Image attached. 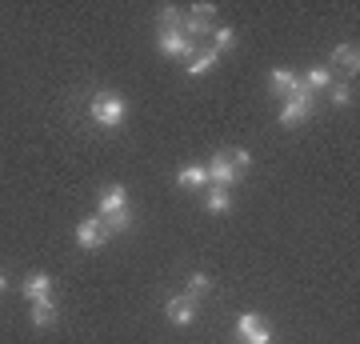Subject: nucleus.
Segmentation results:
<instances>
[{
	"mask_svg": "<svg viewBox=\"0 0 360 344\" xmlns=\"http://www.w3.org/2000/svg\"><path fill=\"white\" fill-rule=\"evenodd\" d=\"M89 116L96 120V128H120L129 116V101L120 92H96L89 101Z\"/></svg>",
	"mask_w": 360,
	"mask_h": 344,
	"instance_id": "f257e3e1",
	"label": "nucleus"
},
{
	"mask_svg": "<svg viewBox=\"0 0 360 344\" xmlns=\"http://www.w3.org/2000/svg\"><path fill=\"white\" fill-rule=\"evenodd\" d=\"M312 108H316V92H309L304 84H300L292 96H284L281 116H276V120H281L284 128H296V125H304V120L312 116Z\"/></svg>",
	"mask_w": 360,
	"mask_h": 344,
	"instance_id": "f03ea898",
	"label": "nucleus"
},
{
	"mask_svg": "<svg viewBox=\"0 0 360 344\" xmlns=\"http://www.w3.org/2000/svg\"><path fill=\"white\" fill-rule=\"evenodd\" d=\"M156 49L168 60H184V56H196V40H188L180 32V25H172V28H160L156 32Z\"/></svg>",
	"mask_w": 360,
	"mask_h": 344,
	"instance_id": "7ed1b4c3",
	"label": "nucleus"
},
{
	"mask_svg": "<svg viewBox=\"0 0 360 344\" xmlns=\"http://www.w3.org/2000/svg\"><path fill=\"white\" fill-rule=\"evenodd\" d=\"M205 172H208V184H217V189L240 184V172H236V165L229 160V148H224V153H212V160L205 165Z\"/></svg>",
	"mask_w": 360,
	"mask_h": 344,
	"instance_id": "20e7f679",
	"label": "nucleus"
},
{
	"mask_svg": "<svg viewBox=\"0 0 360 344\" xmlns=\"http://www.w3.org/2000/svg\"><path fill=\"white\" fill-rule=\"evenodd\" d=\"M236 336H240L245 344H272V332H269V324L260 320V312H240Z\"/></svg>",
	"mask_w": 360,
	"mask_h": 344,
	"instance_id": "39448f33",
	"label": "nucleus"
},
{
	"mask_svg": "<svg viewBox=\"0 0 360 344\" xmlns=\"http://www.w3.org/2000/svg\"><path fill=\"white\" fill-rule=\"evenodd\" d=\"M104 241H108V232H104L101 217H84L77 224V244H80V248L96 253V248H104Z\"/></svg>",
	"mask_w": 360,
	"mask_h": 344,
	"instance_id": "423d86ee",
	"label": "nucleus"
},
{
	"mask_svg": "<svg viewBox=\"0 0 360 344\" xmlns=\"http://www.w3.org/2000/svg\"><path fill=\"white\" fill-rule=\"evenodd\" d=\"M120 208H129V189L124 184H108L101 192V200H96V217H112Z\"/></svg>",
	"mask_w": 360,
	"mask_h": 344,
	"instance_id": "0eeeda50",
	"label": "nucleus"
},
{
	"mask_svg": "<svg viewBox=\"0 0 360 344\" xmlns=\"http://www.w3.org/2000/svg\"><path fill=\"white\" fill-rule=\"evenodd\" d=\"M165 312H168V320H172V324H180V329H184V324H193V320H196V300H193V296H168Z\"/></svg>",
	"mask_w": 360,
	"mask_h": 344,
	"instance_id": "6e6552de",
	"label": "nucleus"
},
{
	"mask_svg": "<svg viewBox=\"0 0 360 344\" xmlns=\"http://www.w3.org/2000/svg\"><path fill=\"white\" fill-rule=\"evenodd\" d=\"M296 89H300V77H296L292 68H272L269 72V92L272 96H281L284 101V96H292Z\"/></svg>",
	"mask_w": 360,
	"mask_h": 344,
	"instance_id": "1a4fd4ad",
	"label": "nucleus"
},
{
	"mask_svg": "<svg viewBox=\"0 0 360 344\" xmlns=\"http://www.w3.org/2000/svg\"><path fill=\"white\" fill-rule=\"evenodd\" d=\"M20 293H25V300H44V296H52V276L49 272H28L20 281Z\"/></svg>",
	"mask_w": 360,
	"mask_h": 344,
	"instance_id": "9d476101",
	"label": "nucleus"
},
{
	"mask_svg": "<svg viewBox=\"0 0 360 344\" xmlns=\"http://www.w3.org/2000/svg\"><path fill=\"white\" fill-rule=\"evenodd\" d=\"M205 184H208L205 165H184L176 172V189H184V192H196V189H205Z\"/></svg>",
	"mask_w": 360,
	"mask_h": 344,
	"instance_id": "9b49d317",
	"label": "nucleus"
},
{
	"mask_svg": "<svg viewBox=\"0 0 360 344\" xmlns=\"http://www.w3.org/2000/svg\"><path fill=\"white\" fill-rule=\"evenodd\" d=\"M333 60L340 64V68H345L348 77H356V68H360V49H356V44H336Z\"/></svg>",
	"mask_w": 360,
	"mask_h": 344,
	"instance_id": "f8f14e48",
	"label": "nucleus"
},
{
	"mask_svg": "<svg viewBox=\"0 0 360 344\" xmlns=\"http://www.w3.org/2000/svg\"><path fill=\"white\" fill-rule=\"evenodd\" d=\"M28 317H32V324H37V329H49L52 320H56V300H52V296L32 300V312H28Z\"/></svg>",
	"mask_w": 360,
	"mask_h": 344,
	"instance_id": "ddd939ff",
	"label": "nucleus"
},
{
	"mask_svg": "<svg viewBox=\"0 0 360 344\" xmlns=\"http://www.w3.org/2000/svg\"><path fill=\"white\" fill-rule=\"evenodd\" d=\"M304 89H309V92L333 89V68H328V64H316V68H309V77H304Z\"/></svg>",
	"mask_w": 360,
	"mask_h": 344,
	"instance_id": "4468645a",
	"label": "nucleus"
},
{
	"mask_svg": "<svg viewBox=\"0 0 360 344\" xmlns=\"http://www.w3.org/2000/svg\"><path fill=\"white\" fill-rule=\"evenodd\" d=\"M217 60H220L217 49H200V52H196V60H188V77H205Z\"/></svg>",
	"mask_w": 360,
	"mask_h": 344,
	"instance_id": "2eb2a0df",
	"label": "nucleus"
},
{
	"mask_svg": "<svg viewBox=\"0 0 360 344\" xmlns=\"http://www.w3.org/2000/svg\"><path fill=\"white\" fill-rule=\"evenodd\" d=\"M205 208H208V212H229V208H232V192L212 184V189H208V196H205Z\"/></svg>",
	"mask_w": 360,
	"mask_h": 344,
	"instance_id": "dca6fc26",
	"label": "nucleus"
},
{
	"mask_svg": "<svg viewBox=\"0 0 360 344\" xmlns=\"http://www.w3.org/2000/svg\"><path fill=\"white\" fill-rule=\"evenodd\" d=\"M104 232H129L132 229V212L129 208H120V212H112V217H101Z\"/></svg>",
	"mask_w": 360,
	"mask_h": 344,
	"instance_id": "f3484780",
	"label": "nucleus"
},
{
	"mask_svg": "<svg viewBox=\"0 0 360 344\" xmlns=\"http://www.w3.org/2000/svg\"><path fill=\"white\" fill-rule=\"evenodd\" d=\"M212 49H217L220 56H224V52H232V49H236V32H232L229 25H224V28H212Z\"/></svg>",
	"mask_w": 360,
	"mask_h": 344,
	"instance_id": "a211bd4d",
	"label": "nucleus"
},
{
	"mask_svg": "<svg viewBox=\"0 0 360 344\" xmlns=\"http://www.w3.org/2000/svg\"><path fill=\"white\" fill-rule=\"evenodd\" d=\"M208 288H212V281H208V272H193V276H188V284H184V296H205Z\"/></svg>",
	"mask_w": 360,
	"mask_h": 344,
	"instance_id": "6ab92c4d",
	"label": "nucleus"
},
{
	"mask_svg": "<svg viewBox=\"0 0 360 344\" xmlns=\"http://www.w3.org/2000/svg\"><path fill=\"white\" fill-rule=\"evenodd\" d=\"M328 101H333L336 108H348V101H352V89H348L345 80H336L333 89H328Z\"/></svg>",
	"mask_w": 360,
	"mask_h": 344,
	"instance_id": "aec40b11",
	"label": "nucleus"
},
{
	"mask_svg": "<svg viewBox=\"0 0 360 344\" xmlns=\"http://www.w3.org/2000/svg\"><path fill=\"white\" fill-rule=\"evenodd\" d=\"M156 16H160V28H172V25H180V16L184 13H180L176 4H160V13Z\"/></svg>",
	"mask_w": 360,
	"mask_h": 344,
	"instance_id": "412c9836",
	"label": "nucleus"
},
{
	"mask_svg": "<svg viewBox=\"0 0 360 344\" xmlns=\"http://www.w3.org/2000/svg\"><path fill=\"white\" fill-rule=\"evenodd\" d=\"M229 160H232V165H236V172L245 177V168L252 165V153H248V148H229Z\"/></svg>",
	"mask_w": 360,
	"mask_h": 344,
	"instance_id": "4be33fe9",
	"label": "nucleus"
},
{
	"mask_svg": "<svg viewBox=\"0 0 360 344\" xmlns=\"http://www.w3.org/2000/svg\"><path fill=\"white\" fill-rule=\"evenodd\" d=\"M188 13H193V16H200V20H212V16H217V8H212V4H193Z\"/></svg>",
	"mask_w": 360,
	"mask_h": 344,
	"instance_id": "5701e85b",
	"label": "nucleus"
},
{
	"mask_svg": "<svg viewBox=\"0 0 360 344\" xmlns=\"http://www.w3.org/2000/svg\"><path fill=\"white\" fill-rule=\"evenodd\" d=\"M4 288H8V276H4V272H0V293H4Z\"/></svg>",
	"mask_w": 360,
	"mask_h": 344,
	"instance_id": "b1692460",
	"label": "nucleus"
}]
</instances>
